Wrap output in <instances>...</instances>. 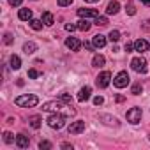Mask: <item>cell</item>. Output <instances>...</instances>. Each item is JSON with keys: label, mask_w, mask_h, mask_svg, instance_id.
<instances>
[{"label": "cell", "mask_w": 150, "mask_h": 150, "mask_svg": "<svg viewBox=\"0 0 150 150\" xmlns=\"http://www.w3.org/2000/svg\"><path fill=\"white\" fill-rule=\"evenodd\" d=\"M39 148H41V150H51L53 145H51L50 141H41V143H39Z\"/></svg>", "instance_id": "cell-31"}, {"label": "cell", "mask_w": 150, "mask_h": 150, "mask_svg": "<svg viewBox=\"0 0 150 150\" xmlns=\"http://www.w3.org/2000/svg\"><path fill=\"white\" fill-rule=\"evenodd\" d=\"M78 16L88 20V18H97L99 13H97L96 9H85V7H80V9H78Z\"/></svg>", "instance_id": "cell-10"}, {"label": "cell", "mask_w": 150, "mask_h": 150, "mask_svg": "<svg viewBox=\"0 0 150 150\" xmlns=\"http://www.w3.org/2000/svg\"><path fill=\"white\" fill-rule=\"evenodd\" d=\"M150 48V44L145 41V39H138L136 42H134V51H138V53H143V51H146Z\"/></svg>", "instance_id": "cell-13"}, {"label": "cell", "mask_w": 150, "mask_h": 150, "mask_svg": "<svg viewBox=\"0 0 150 150\" xmlns=\"http://www.w3.org/2000/svg\"><path fill=\"white\" fill-rule=\"evenodd\" d=\"M124 99H125L124 96H117V103H124Z\"/></svg>", "instance_id": "cell-39"}, {"label": "cell", "mask_w": 150, "mask_h": 150, "mask_svg": "<svg viewBox=\"0 0 150 150\" xmlns=\"http://www.w3.org/2000/svg\"><path fill=\"white\" fill-rule=\"evenodd\" d=\"M62 110V101H50V103H44L42 104V111H50V113H57Z\"/></svg>", "instance_id": "cell-8"}, {"label": "cell", "mask_w": 150, "mask_h": 150, "mask_svg": "<svg viewBox=\"0 0 150 150\" xmlns=\"http://www.w3.org/2000/svg\"><path fill=\"white\" fill-rule=\"evenodd\" d=\"M141 90H143V88H141V85H139V83H134V85H132V88H131V94L139 96V94H141Z\"/></svg>", "instance_id": "cell-29"}, {"label": "cell", "mask_w": 150, "mask_h": 150, "mask_svg": "<svg viewBox=\"0 0 150 150\" xmlns=\"http://www.w3.org/2000/svg\"><path fill=\"white\" fill-rule=\"evenodd\" d=\"M96 25L97 27H106L108 25V18L106 16H97L96 18Z\"/></svg>", "instance_id": "cell-26"}, {"label": "cell", "mask_w": 150, "mask_h": 150, "mask_svg": "<svg viewBox=\"0 0 150 150\" xmlns=\"http://www.w3.org/2000/svg\"><path fill=\"white\" fill-rule=\"evenodd\" d=\"M16 85H18V87H23V85H25V81H23V80H18V81H16Z\"/></svg>", "instance_id": "cell-41"}, {"label": "cell", "mask_w": 150, "mask_h": 150, "mask_svg": "<svg viewBox=\"0 0 150 150\" xmlns=\"http://www.w3.org/2000/svg\"><path fill=\"white\" fill-rule=\"evenodd\" d=\"M9 65H11V69H14V71H18V69L21 67V60H20V57H16V55H13V57H11V60H9Z\"/></svg>", "instance_id": "cell-20"}, {"label": "cell", "mask_w": 150, "mask_h": 150, "mask_svg": "<svg viewBox=\"0 0 150 150\" xmlns=\"http://www.w3.org/2000/svg\"><path fill=\"white\" fill-rule=\"evenodd\" d=\"M78 30H81V32H88V30H90V23H88L85 18H81V20L78 21Z\"/></svg>", "instance_id": "cell-22"}, {"label": "cell", "mask_w": 150, "mask_h": 150, "mask_svg": "<svg viewBox=\"0 0 150 150\" xmlns=\"http://www.w3.org/2000/svg\"><path fill=\"white\" fill-rule=\"evenodd\" d=\"M85 48H87V50H92V48H94V44H90V42H85Z\"/></svg>", "instance_id": "cell-40"}, {"label": "cell", "mask_w": 150, "mask_h": 150, "mask_svg": "<svg viewBox=\"0 0 150 150\" xmlns=\"http://www.w3.org/2000/svg\"><path fill=\"white\" fill-rule=\"evenodd\" d=\"M60 101H62L64 104H67V106H71V104H72V97H71L69 94H65V92H64V94H60Z\"/></svg>", "instance_id": "cell-25"}, {"label": "cell", "mask_w": 150, "mask_h": 150, "mask_svg": "<svg viewBox=\"0 0 150 150\" xmlns=\"http://www.w3.org/2000/svg\"><path fill=\"white\" fill-rule=\"evenodd\" d=\"M108 39H110L111 42H117V41L120 39V32H118V30H111L110 35H108Z\"/></svg>", "instance_id": "cell-27"}, {"label": "cell", "mask_w": 150, "mask_h": 150, "mask_svg": "<svg viewBox=\"0 0 150 150\" xmlns=\"http://www.w3.org/2000/svg\"><path fill=\"white\" fill-rule=\"evenodd\" d=\"M131 67H132V71H136V72H139V74H145L146 72V60L143 58V57H134L132 60H131Z\"/></svg>", "instance_id": "cell-4"}, {"label": "cell", "mask_w": 150, "mask_h": 150, "mask_svg": "<svg viewBox=\"0 0 150 150\" xmlns=\"http://www.w3.org/2000/svg\"><path fill=\"white\" fill-rule=\"evenodd\" d=\"M85 2H88V4H96V2H99V0H85Z\"/></svg>", "instance_id": "cell-43"}, {"label": "cell", "mask_w": 150, "mask_h": 150, "mask_svg": "<svg viewBox=\"0 0 150 150\" xmlns=\"http://www.w3.org/2000/svg\"><path fill=\"white\" fill-rule=\"evenodd\" d=\"M42 23H44L46 27H51V25L55 23L53 14H51V13H48V11H46V13H42Z\"/></svg>", "instance_id": "cell-19"}, {"label": "cell", "mask_w": 150, "mask_h": 150, "mask_svg": "<svg viewBox=\"0 0 150 150\" xmlns=\"http://www.w3.org/2000/svg\"><path fill=\"white\" fill-rule=\"evenodd\" d=\"M124 50H125L127 53H131V51L134 50V44H131V42H125V46H124Z\"/></svg>", "instance_id": "cell-37"}, {"label": "cell", "mask_w": 150, "mask_h": 150, "mask_svg": "<svg viewBox=\"0 0 150 150\" xmlns=\"http://www.w3.org/2000/svg\"><path fill=\"white\" fill-rule=\"evenodd\" d=\"M37 103H39V97L34 94H25V96H20L14 99V104L20 108H34V106H37Z\"/></svg>", "instance_id": "cell-1"}, {"label": "cell", "mask_w": 150, "mask_h": 150, "mask_svg": "<svg viewBox=\"0 0 150 150\" xmlns=\"http://www.w3.org/2000/svg\"><path fill=\"white\" fill-rule=\"evenodd\" d=\"M18 18L21 21H30L32 20V11L30 9H20L18 11Z\"/></svg>", "instance_id": "cell-16"}, {"label": "cell", "mask_w": 150, "mask_h": 150, "mask_svg": "<svg viewBox=\"0 0 150 150\" xmlns=\"http://www.w3.org/2000/svg\"><path fill=\"white\" fill-rule=\"evenodd\" d=\"M104 64H106V58L103 55H94V58H92V65L94 67H103Z\"/></svg>", "instance_id": "cell-18"}, {"label": "cell", "mask_w": 150, "mask_h": 150, "mask_svg": "<svg viewBox=\"0 0 150 150\" xmlns=\"http://www.w3.org/2000/svg\"><path fill=\"white\" fill-rule=\"evenodd\" d=\"M42 25H44V23H42V20H34V18L30 20V27H32L34 30H41V28H42Z\"/></svg>", "instance_id": "cell-23"}, {"label": "cell", "mask_w": 150, "mask_h": 150, "mask_svg": "<svg viewBox=\"0 0 150 150\" xmlns=\"http://www.w3.org/2000/svg\"><path fill=\"white\" fill-rule=\"evenodd\" d=\"M110 80H111V72H108V71H103L99 76L96 78V85L99 87V88H106L108 85H110Z\"/></svg>", "instance_id": "cell-6"}, {"label": "cell", "mask_w": 150, "mask_h": 150, "mask_svg": "<svg viewBox=\"0 0 150 150\" xmlns=\"http://www.w3.org/2000/svg\"><path fill=\"white\" fill-rule=\"evenodd\" d=\"M16 145H18V148H28V145H30L28 136H25V134H18V136H16Z\"/></svg>", "instance_id": "cell-14"}, {"label": "cell", "mask_w": 150, "mask_h": 150, "mask_svg": "<svg viewBox=\"0 0 150 150\" xmlns=\"http://www.w3.org/2000/svg\"><path fill=\"white\" fill-rule=\"evenodd\" d=\"M92 44H94V48H104L106 46V37L103 35V34H97V35H94V39H92Z\"/></svg>", "instance_id": "cell-12"}, {"label": "cell", "mask_w": 150, "mask_h": 150, "mask_svg": "<svg viewBox=\"0 0 150 150\" xmlns=\"http://www.w3.org/2000/svg\"><path fill=\"white\" fill-rule=\"evenodd\" d=\"M39 74H41V72H39L37 69H30V71H28V78L35 80V78H39Z\"/></svg>", "instance_id": "cell-32"}, {"label": "cell", "mask_w": 150, "mask_h": 150, "mask_svg": "<svg viewBox=\"0 0 150 150\" xmlns=\"http://www.w3.org/2000/svg\"><path fill=\"white\" fill-rule=\"evenodd\" d=\"M65 46H67L71 51H80V48H81V41L76 39V37H67V39H65Z\"/></svg>", "instance_id": "cell-9"}, {"label": "cell", "mask_w": 150, "mask_h": 150, "mask_svg": "<svg viewBox=\"0 0 150 150\" xmlns=\"http://www.w3.org/2000/svg\"><path fill=\"white\" fill-rule=\"evenodd\" d=\"M129 81H131V78H129V74H127L125 71H120L117 76L113 78V85H115L117 88H125V87L129 85Z\"/></svg>", "instance_id": "cell-3"}, {"label": "cell", "mask_w": 150, "mask_h": 150, "mask_svg": "<svg viewBox=\"0 0 150 150\" xmlns=\"http://www.w3.org/2000/svg\"><path fill=\"white\" fill-rule=\"evenodd\" d=\"M4 141H6L7 145H11V143L14 141V134L9 132V131H6V132H4Z\"/></svg>", "instance_id": "cell-28"}, {"label": "cell", "mask_w": 150, "mask_h": 150, "mask_svg": "<svg viewBox=\"0 0 150 150\" xmlns=\"http://www.w3.org/2000/svg\"><path fill=\"white\" fill-rule=\"evenodd\" d=\"M101 118H103V120H108V122H106V124H110V125H111V124H113V125H118V120H117V118H115V117H113V118H111V117H106V115H103V117H101Z\"/></svg>", "instance_id": "cell-30"}, {"label": "cell", "mask_w": 150, "mask_h": 150, "mask_svg": "<svg viewBox=\"0 0 150 150\" xmlns=\"http://www.w3.org/2000/svg\"><path fill=\"white\" fill-rule=\"evenodd\" d=\"M57 4H58L60 7H67V6L72 4V0H57Z\"/></svg>", "instance_id": "cell-33"}, {"label": "cell", "mask_w": 150, "mask_h": 150, "mask_svg": "<svg viewBox=\"0 0 150 150\" xmlns=\"http://www.w3.org/2000/svg\"><path fill=\"white\" fill-rule=\"evenodd\" d=\"M103 103H104V99H103L101 96H97V97H94V104H96V106H101Z\"/></svg>", "instance_id": "cell-36"}, {"label": "cell", "mask_w": 150, "mask_h": 150, "mask_svg": "<svg viewBox=\"0 0 150 150\" xmlns=\"http://www.w3.org/2000/svg\"><path fill=\"white\" fill-rule=\"evenodd\" d=\"M4 42H6V44H13V35H11L9 32L4 35Z\"/></svg>", "instance_id": "cell-35"}, {"label": "cell", "mask_w": 150, "mask_h": 150, "mask_svg": "<svg viewBox=\"0 0 150 150\" xmlns=\"http://www.w3.org/2000/svg\"><path fill=\"white\" fill-rule=\"evenodd\" d=\"M35 50H37V44H35V42H32V41H28V42H25V44H23V51H25L27 55H32Z\"/></svg>", "instance_id": "cell-17"}, {"label": "cell", "mask_w": 150, "mask_h": 150, "mask_svg": "<svg viewBox=\"0 0 150 150\" xmlns=\"http://www.w3.org/2000/svg\"><path fill=\"white\" fill-rule=\"evenodd\" d=\"M21 2H23V0H9V4H11L13 7H18V6H21Z\"/></svg>", "instance_id": "cell-38"}, {"label": "cell", "mask_w": 150, "mask_h": 150, "mask_svg": "<svg viewBox=\"0 0 150 150\" xmlns=\"http://www.w3.org/2000/svg\"><path fill=\"white\" fill-rule=\"evenodd\" d=\"M120 11V4L117 2V0H111V2L108 4V7H106V14H117Z\"/></svg>", "instance_id": "cell-15"}, {"label": "cell", "mask_w": 150, "mask_h": 150, "mask_svg": "<svg viewBox=\"0 0 150 150\" xmlns=\"http://www.w3.org/2000/svg\"><path fill=\"white\" fill-rule=\"evenodd\" d=\"M62 148H72V145H69V143H62Z\"/></svg>", "instance_id": "cell-42"}, {"label": "cell", "mask_w": 150, "mask_h": 150, "mask_svg": "<svg viewBox=\"0 0 150 150\" xmlns=\"http://www.w3.org/2000/svg\"><path fill=\"white\" fill-rule=\"evenodd\" d=\"M67 131H69V134H80V132H83V131H85V122H83V120H76V122H72V124L67 127Z\"/></svg>", "instance_id": "cell-7"}, {"label": "cell", "mask_w": 150, "mask_h": 150, "mask_svg": "<svg viewBox=\"0 0 150 150\" xmlns=\"http://www.w3.org/2000/svg\"><path fill=\"white\" fill-rule=\"evenodd\" d=\"M148 139H150V136H148Z\"/></svg>", "instance_id": "cell-45"}, {"label": "cell", "mask_w": 150, "mask_h": 150, "mask_svg": "<svg viewBox=\"0 0 150 150\" xmlns=\"http://www.w3.org/2000/svg\"><path fill=\"white\" fill-rule=\"evenodd\" d=\"M28 124H30L32 129H39V127H41V117H39V115L30 117V118H28Z\"/></svg>", "instance_id": "cell-21"}, {"label": "cell", "mask_w": 150, "mask_h": 150, "mask_svg": "<svg viewBox=\"0 0 150 150\" xmlns=\"http://www.w3.org/2000/svg\"><path fill=\"white\" fill-rule=\"evenodd\" d=\"M125 13H127L129 16H134V14H136V7H134L132 2H127V4H125Z\"/></svg>", "instance_id": "cell-24"}, {"label": "cell", "mask_w": 150, "mask_h": 150, "mask_svg": "<svg viewBox=\"0 0 150 150\" xmlns=\"http://www.w3.org/2000/svg\"><path fill=\"white\" fill-rule=\"evenodd\" d=\"M46 122H48V125H50L51 129H57V131H58V129H62V127L65 125V117L57 111V113H51Z\"/></svg>", "instance_id": "cell-2"}, {"label": "cell", "mask_w": 150, "mask_h": 150, "mask_svg": "<svg viewBox=\"0 0 150 150\" xmlns=\"http://www.w3.org/2000/svg\"><path fill=\"white\" fill-rule=\"evenodd\" d=\"M143 4H146V6H150V0H141Z\"/></svg>", "instance_id": "cell-44"}, {"label": "cell", "mask_w": 150, "mask_h": 150, "mask_svg": "<svg viewBox=\"0 0 150 150\" xmlns=\"http://www.w3.org/2000/svg\"><path fill=\"white\" fill-rule=\"evenodd\" d=\"M141 115H143V113H141V108H138V106H136V108H131V110L127 111L125 118H127V122H129V124H134V125H136V124H139V122H141Z\"/></svg>", "instance_id": "cell-5"}, {"label": "cell", "mask_w": 150, "mask_h": 150, "mask_svg": "<svg viewBox=\"0 0 150 150\" xmlns=\"http://www.w3.org/2000/svg\"><path fill=\"white\" fill-rule=\"evenodd\" d=\"M76 28H78V25H74V23H67V25H65V30H67V32H74Z\"/></svg>", "instance_id": "cell-34"}, {"label": "cell", "mask_w": 150, "mask_h": 150, "mask_svg": "<svg viewBox=\"0 0 150 150\" xmlns=\"http://www.w3.org/2000/svg\"><path fill=\"white\" fill-rule=\"evenodd\" d=\"M90 94H92V88H90V87H83V88L78 92V101H80V103L88 101V99H90Z\"/></svg>", "instance_id": "cell-11"}]
</instances>
